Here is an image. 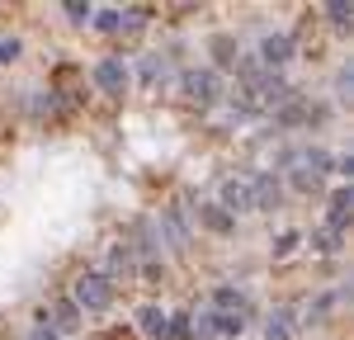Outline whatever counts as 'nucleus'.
Wrapping results in <instances>:
<instances>
[{
	"label": "nucleus",
	"instance_id": "obj_1",
	"mask_svg": "<svg viewBox=\"0 0 354 340\" xmlns=\"http://www.w3.org/2000/svg\"><path fill=\"white\" fill-rule=\"evenodd\" d=\"M288 166H293V189L312 194V189L322 185V170L330 166V156L322 151V147H307V151H298V156H293Z\"/></svg>",
	"mask_w": 354,
	"mask_h": 340
},
{
	"label": "nucleus",
	"instance_id": "obj_2",
	"mask_svg": "<svg viewBox=\"0 0 354 340\" xmlns=\"http://www.w3.org/2000/svg\"><path fill=\"white\" fill-rule=\"evenodd\" d=\"M76 308H85V312H104L113 303V283L104 279V274H81L76 279V298H71Z\"/></svg>",
	"mask_w": 354,
	"mask_h": 340
},
{
	"label": "nucleus",
	"instance_id": "obj_3",
	"mask_svg": "<svg viewBox=\"0 0 354 340\" xmlns=\"http://www.w3.org/2000/svg\"><path fill=\"white\" fill-rule=\"evenodd\" d=\"M218 95H222L218 71L203 66V71H189V76H185V100H189V104H213Z\"/></svg>",
	"mask_w": 354,
	"mask_h": 340
},
{
	"label": "nucleus",
	"instance_id": "obj_4",
	"mask_svg": "<svg viewBox=\"0 0 354 340\" xmlns=\"http://www.w3.org/2000/svg\"><path fill=\"white\" fill-rule=\"evenodd\" d=\"M279 198H283V189H279V180H274V175H255V180H250V208L274 213V208H279Z\"/></svg>",
	"mask_w": 354,
	"mask_h": 340
},
{
	"label": "nucleus",
	"instance_id": "obj_5",
	"mask_svg": "<svg viewBox=\"0 0 354 340\" xmlns=\"http://www.w3.org/2000/svg\"><path fill=\"white\" fill-rule=\"evenodd\" d=\"M95 85H100L104 95H123V85H128V66H123L118 57L100 62V66H95Z\"/></svg>",
	"mask_w": 354,
	"mask_h": 340
},
{
	"label": "nucleus",
	"instance_id": "obj_6",
	"mask_svg": "<svg viewBox=\"0 0 354 340\" xmlns=\"http://www.w3.org/2000/svg\"><path fill=\"white\" fill-rule=\"evenodd\" d=\"M288 57H293V38H288V33H270V38L260 43V62H265L270 71H274V66H283Z\"/></svg>",
	"mask_w": 354,
	"mask_h": 340
},
{
	"label": "nucleus",
	"instance_id": "obj_7",
	"mask_svg": "<svg viewBox=\"0 0 354 340\" xmlns=\"http://www.w3.org/2000/svg\"><path fill=\"white\" fill-rule=\"evenodd\" d=\"M218 208L222 213H241V208H250V185H245V180H227Z\"/></svg>",
	"mask_w": 354,
	"mask_h": 340
},
{
	"label": "nucleus",
	"instance_id": "obj_8",
	"mask_svg": "<svg viewBox=\"0 0 354 340\" xmlns=\"http://www.w3.org/2000/svg\"><path fill=\"white\" fill-rule=\"evenodd\" d=\"M350 213H354V189L345 185V189L330 194V232H340V227L350 223Z\"/></svg>",
	"mask_w": 354,
	"mask_h": 340
},
{
	"label": "nucleus",
	"instance_id": "obj_9",
	"mask_svg": "<svg viewBox=\"0 0 354 340\" xmlns=\"http://www.w3.org/2000/svg\"><path fill=\"white\" fill-rule=\"evenodd\" d=\"M161 223H165V232H170L175 246H189V227H185V218H180V208H165Z\"/></svg>",
	"mask_w": 354,
	"mask_h": 340
},
{
	"label": "nucleus",
	"instance_id": "obj_10",
	"mask_svg": "<svg viewBox=\"0 0 354 340\" xmlns=\"http://www.w3.org/2000/svg\"><path fill=\"white\" fill-rule=\"evenodd\" d=\"M208 326H213L218 336H241L245 317H232V312H208Z\"/></svg>",
	"mask_w": 354,
	"mask_h": 340
},
{
	"label": "nucleus",
	"instance_id": "obj_11",
	"mask_svg": "<svg viewBox=\"0 0 354 340\" xmlns=\"http://www.w3.org/2000/svg\"><path fill=\"white\" fill-rule=\"evenodd\" d=\"M137 326H142V336H156V340H161V336H165L161 308H142V312H137Z\"/></svg>",
	"mask_w": 354,
	"mask_h": 340
},
{
	"label": "nucleus",
	"instance_id": "obj_12",
	"mask_svg": "<svg viewBox=\"0 0 354 340\" xmlns=\"http://www.w3.org/2000/svg\"><path fill=\"white\" fill-rule=\"evenodd\" d=\"M53 321H57V331H76V326H81V308H76V303L66 298V303H57Z\"/></svg>",
	"mask_w": 354,
	"mask_h": 340
},
{
	"label": "nucleus",
	"instance_id": "obj_13",
	"mask_svg": "<svg viewBox=\"0 0 354 340\" xmlns=\"http://www.w3.org/2000/svg\"><path fill=\"white\" fill-rule=\"evenodd\" d=\"M213 303H218V312H232V317H245V298L236 293V288H218V293H213Z\"/></svg>",
	"mask_w": 354,
	"mask_h": 340
},
{
	"label": "nucleus",
	"instance_id": "obj_14",
	"mask_svg": "<svg viewBox=\"0 0 354 340\" xmlns=\"http://www.w3.org/2000/svg\"><path fill=\"white\" fill-rule=\"evenodd\" d=\"M203 227L208 232H232V213H222L218 203H213V208H203Z\"/></svg>",
	"mask_w": 354,
	"mask_h": 340
},
{
	"label": "nucleus",
	"instance_id": "obj_15",
	"mask_svg": "<svg viewBox=\"0 0 354 340\" xmlns=\"http://www.w3.org/2000/svg\"><path fill=\"white\" fill-rule=\"evenodd\" d=\"M326 15L335 19V24H350V19H354V5H345V0H330V5H326Z\"/></svg>",
	"mask_w": 354,
	"mask_h": 340
},
{
	"label": "nucleus",
	"instance_id": "obj_16",
	"mask_svg": "<svg viewBox=\"0 0 354 340\" xmlns=\"http://www.w3.org/2000/svg\"><path fill=\"white\" fill-rule=\"evenodd\" d=\"M312 246H317V251H322V255L340 251V246H335V232H330V227H322V232H317V236H312Z\"/></svg>",
	"mask_w": 354,
	"mask_h": 340
},
{
	"label": "nucleus",
	"instance_id": "obj_17",
	"mask_svg": "<svg viewBox=\"0 0 354 340\" xmlns=\"http://www.w3.org/2000/svg\"><path fill=\"white\" fill-rule=\"evenodd\" d=\"M265 340H288V312H279L270 321V331H265Z\"/></svg>",
	"mask_w": 354,
	"mask_h": 340
},
{
	"label": "nucleus",
	"instance_id": "obj_18",
	"mask_svg": "<svg viewBox=\"0 0 354 340\" xmlns=\"http://www.w3.org/2000/svg\"><path fill=\"white\" fill-rule=\"evenodd\" d=\"M95 24L104 28V33H118V28H123V15H118V10H100V19H95Z\"/></svg>",
	"mask_w": 354,
	"mask_h": 340
},
{
	"label": "nucleus",
	"instance_id": "obj_19",
	"mask_svg": "<svg viewBox=\"0 0 354 340\" xmlns=\"http://www.w3.org/2000/svg\"><path fill=\"white\" fill-rule=\"evenodd\" d=\"M19 53H24V43H19V38H5V43H0V62H5V66H10Z\"/></svg>",
	"mask_w": 354,
	"mask_h": 340
},
{
	"label": "nucleus",
	"instance_id": "obj_20",
	"mask_svg": "<svg viewBox=\"0 0 354 340\" xmlns=\"http://www.w3.org/2000/svg\"><path fill=\"white\" fill-rule=\"evenodd\" d=\"M293 246H298V232H283V236H279V246H274V255H288Z\"/></svg>",
	"mask_w": 354,
	"mask_h": 340
},
{
	"label": "nucleus",
	"instance_id": "obj_21",
	"mask_svg": "<svg viewBox=\"0 0 354 340\" xmlns=\"http://www.w3.org/2000/svg\"><path fill=\"white\" fill-rule=\"evenodd\" d=\"M66 15H71V19H90V5H85V0H66Z\"/></svg>",
	"mask_w": 354,
	"mask_h": 340
},
{
	"label": "nucleus",
	"instance_id": "obj_22",
	"mask_svg": "<svg viewBox=\"0 0 354 340\" xmlns=\"http://www.w3.org/2000/svg\"><path fill=\"white\" fill-rule=\"evenodd\" d=\"M33 340H62V336H57V331H48V326H38V331H33Z\"/></svg>",
	"mask_w": 354,
	"mask_h": 340
}]
</instances>
